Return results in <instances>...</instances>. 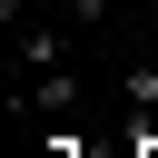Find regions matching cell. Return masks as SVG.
I'll list each match as a JSON object with an SVG mask.
<instances>
[{"mask_svg": "<svg viewBox=\"0 0 158 158\" xmlns=\"http://www.w3.org/2000/svg\"><path fill=\"white\" fill-rule=\"evenodd\" d=\"M118 109H128V118H148V109H158V59L118 69Z\"/></svg>", "mask_w": 158, "mask_h": 158, "instance_id": "obj_3", "label": "cell"}, {"mask_svg": "<svg viewBox=\"0 0 158 158\" xmlns=\"http://www.w3.org/2000/svg\"><path fill=\"white\" fill-rule=\"evenodd\" d=\"M128 148H158V109H148V118H128Z\"/></svg>", "mask_w": 158, "mask_h": 158, "instance_id": "obj_5", "label": "cell"}, {"mask_svg": "<svg viewBox=\"0 0 158 158\" xmlns=\"http://www.w3.org/2000/svg\"><path fill=\"white\" fill-rule=\"evenodd\" d=\"M109 20V0H69V30H99Z\"/></svg>", "mask_w": 158, "mask_h": 158, "instance_id": "obj_4", "label": "cell"}, {"mask_svg": "<svg viewBox=\"0 0 158 158\" xmlns=\"http://www.w3.org/2000/svg\"><path fill=\"white\" fill-rule=\"evenodd\" d=\"M20 59H30V69H59V59H69V30H49V20H20Z\"/></svg>", "mask_w": 158, "mask_h": 158, "instance_id": "obj_2", "label": "cell"}, {"mask_svg": "<svg viewBox=\"0 0 158 158\" xmlns=\"http://www.w3.org/2000/svg\"><path fill=\"white\" fill-rule=\"evenodd\" d=\"M30 109L40 118H69L79 109V69H30Z\"/></svg>", "mask_w": 158, "mask_h": 158, "instance_id": "obj_1", "label": "cell"}]
</instances>
